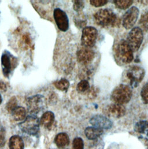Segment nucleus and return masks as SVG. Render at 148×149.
I'll return each instance as SVG.
<instances>
[{"mask_svg": "<svg viewBox=\"0 0 148 149\" xmlns=\"http://www.w3.org/2000/svg\"><path fill=\"white\" fill-rule=\"evenodd\" d=\"M132 94V89L130 86L120 84L113 90L111 93V100L114 104L123 105L130 102Z\"/></svg>", "mask_w": 148, "mask_h": 149, "instance_id": "nucleus-1", "label": "nucleus"}, {"mask_svg": "<svg viewBox=\"0 0 148 149\" xmlns=\"http://www.w3.org/2000/svg\"><path fill=\"white\" fill-rule=\"evenodd\" d=\"M94 19L96 23L101 27H113L117 23V16L111 9H101L94 15Z\"/></svg>", "mask_w": 148, "mask_h": 149, "instance_id": "nucleus-2", "label": "nucleus"}, {"mask_svg": "<svg viewBox=\"0 0 148 149\" xmlns=\"http://www.w3.org/2000/svg\"><path fill=\"white\" fill-rule=\"evenodd\" d=\"M145 74V70L140 66H131L125 71L123 76L127 80L131 87L135 88L142 81Z\"/></svg>", "mask_w": 148, "mask_h": 149, "instance_id": "nucleus-3", "label": "nucleus"}, {"mask_svg": "<svg viewBox=\"0 0 148 149\" xmlns=\"http://www.w3.org/2000/svg\"><path fill=\"white\" fill-rule=\"evenodd\" d=\"M116 53L117 58L124 64H129L134 59L133 52L127 41L121 39L116 47Z\"/></svg>", "mask_w": 148, "mask_h": 149, "instance_id": "nucleus-4", "label": "nucleus"}, {"mask_svg": "<svg viewBox=\"0 0 148 149\" xmlns=\"http://www.w3.org/2000/svg\"><path fill=\"white\" fill-rule=\"evenodd\" d=\"M144 39L143 31L139 27H136L130 31L127 38V42L133 52H137L140 49Z\"/></svg>", "mask_w": 148, "mask_h": 149, "instance_id": "nucleus-5", "label": "nucleus"}, {"mask_svg": "<svg viewBox=\"0 0 148 149\" xmlns=\"http://www.w3.org/2000/svg\"><path fill=\"white\" fill-rule=\"evenodd\" d=\"M40 121L37 117L29 116L19 124L22 132L30 135H36L39 130Z\"/></svg>", "mask_w": 148, "mask_h": 149, "instance_id": "nucleus-6", "label": "nucleus"}, {"mask_svg": "<svg viewBox=\"0 0 148 149\" xmlns=\"http://www.w3.org/2000/svg\"><path fill=\"white\" fill-rule=\"evenodd\" d=\"M17 58L13 57L7 50L3 52L1 56V67L3 74L6 77H9L11 72L17 65Z\"/></svg>", "mask_w": 148, "mask_h": 149, "instance_id": "nucleus-7", "label": "nucleus"}, {"mask_svg": "<svg viewBox=\"0 0 148 149\" xmlns=\"http://www.w3.org/2000/svg\"><path fill=\"white\" fill-rule=\"evenodd\" d=\"M98 36L97 29L91 26H87L83 28L81 37L82 45L85 47L90 48L94 46Z\"/></svg>", "mask_w": 148, "mask_h": 149, "instance_id": "nucleus-8", "label": "nucleus"}, {"mask_svg": "<svg viewBox=\"0 0 148 149\" xmlns=\"http://www.w3.org/2000/svg\"><path fill=\"white\" fill-rule=\"evenodd\" d=\"M140 10L135 6L131 7L123 15V26L126 30L132 29L138 20Z\"/></svg>", "mask_w": 148, "mask_h": 149, "instance_id": "nucleus-9", "label": "nucleus"}, {"mask_svg": "<svg viewBox=\"0 0 148 149\" xmlns=\"http://www.w3.org/2000/svg\"><path fill=\"white\" fill-rule=\"evenodd\" d=\"M53 16L58 29L63 32L67 31L69 29V19L67 13L60 8L54 10Z\"/></svg>", "mask_w": 148, "mask_h": 149, "instance_id": "nucleus-10", "label": "nucleus"}, {"mask_svg": "<svg viewBox=\"0 0 148 149\" xmlns=\"http://www.w3.org/2000/svg\"><path fill=\"white\" fill-rule=\"evenodd\" d=\"M77 61L82 65H86L90 64L95 57L94 52L89 47H82L79 49L76 53Z\"/></svg>", "mask_w": 148, "mask_h": 149, "instance_id": "nucleus-11", "label": "nucleus"}, {"mask_svg": "<svg viewBox=\"0 0 148 149\" xmlns=\"http://www.w3.org/2000/svg\"><path fill=\"white\" fill-rule=\"evenodd\" d=\"M90 123L94 127L101 130L110 129L112 122L107 117L102 115H96L90 120Z\"/></svg>", "mask_w": 148, "mask_h": 149, "instance_id": "nucleus-12", "label": "nucleus"}, {"mask_svg": "<svg viewBox=\"0 0 148 149\" xmlns=\"http://www.w3.org/2000/svg\"><path fill=\"white\" fill-rule=\"evenodd\" d=\"M126 112V110L124 106L114 103L108 105L105 109V113L114 118H120L124 116Z\"/></svg>", "mask_w": 148, "mask_h": 149, "instance_id": "nucleus-13", "label": "nucleus"}, {"mask_svg": "<svg viewBox=\"0 0 148 149\" xmlns=\"http://www.w3.org/2000/svg\"><path fill=\"white\" fill-rule=\"evenodd\" d=\"M54 121V114L53 112L47 111L43 114L40 118V123L47 129H50Z\"/></svg>", "mask_w": 148, "mask_h": 149, "instance_id": "nucleus-14", "label": "nucleus"}, {"mask_svg": "<svg viewBox=\"0 0 148 149\" xmlns=\"http://www.w3.org/2000/svg\"><path fill=\"white\" fill-rule=\"evenodd\" d=\"M84 133L89 139L94 140L98 138L103 134V130L94 127H89L86 128Z\"/></svg>", "mask_w": 148, "mask_h": 149, "instance_id": "nucleus-15", "label": "nucleus"}, {"mask_svg": "<svg viewBox=\"0 0 148 149\" xmlns=\"http://www.w3.org/2000/svg\"><path fill=\"white\" fill-rule=\"evenodd\" d=\"M54 142L58 148H63L68 145L70 143V139L67 134L60 133L55 137Z\"/></svg>", "mask_w": 148, "mask_h": 149, "instance_id": "nucleus-16", "label": "nucleus"}, {"mask_svg": "<svg viewBox=\"0 0 148 149\" xmlns=\"http://www.w3.org/2000/svg\"><path fill=\"white\" fill-rule=\"evenodd\" d=\"M9 149H24V142L22 138L18 135L12 136L9 142Z\"/></svg>", "mask_w": 148, "mask_h": 149, "instance_id": "nucleus-17", "label": "nucleus"}, {"mask_svg": "<svg viewBox=\"0 0 148 149\" xmlns=\"http://www.w3.org/2000/svg\"><path fill=\"white\" fill-rule=\"evenodd\" d=\"M11 113L12 117L15 121H22L26 118V111L23 107H17Z\"/></svg>", "mask_w": 148, "mask_h": 149, "instance_id": "nucleus-18", "label": "nucleus"}, {"mask_svg": "<svg viewBox=\"0 0 148 149\" xmlns=\"http://www.w3.org/2000/svg\"><path fill=\"white\" fill-rule=\"evenodd\" d=\"M135 131L146 134L148 136V121H140L137 123L134 126Z\"/></svg>", "mask_w": 148, "mask_h": 149, "instance_id": "nucleus-19", "label": "nucleus"}, {"mask_svg": "<svg viewBox=\"0 0 148 149\" xmlns=\"http://www.w3.org/2000/svg\"><path fill=\"white\" fill-rule=\"evenodd\" d=\"M53 84L58 90L62 91H67L70 87V82L66 79H61L59 80L55 81Z\"/></svg>", "mask_w": 148, "mask_h": 149, "instance_id": "nucleus-20", "label": "nucleus"}, {"mask_svg": "<svg viewBox=\"0 0 148 149\" xmlns=\"http://www.w3.org/2000/svg\"><path fill=\"white\" fill-rule=\"evenodd\" d=\"M132 0H116L114 1L115 6L120 9H126L133 4Z\"/></svg>", "mask_w": 148, "mask_h": 149, "instance_id": "nucleus-21", "label": "nucleus"}, {"mask_svg": "<svg viewBox=\"0 0 148 149\" xmlns=\"http://www.w3.org/2000/svg\"><path fill=\"white\" fill-rule=\"evenodd\" d=\"M139 25L141 26V29L145 31H148V11L144 13L139 21Z\"/></svg>", "mask_w": 148, "mask_h": 149, "instance_id": "nucleus-22", "label": "nucleus"}, {"mask_svg": "<svg viewBox=\"0 0 148 149\" xmlns=\"http://www.w3.org/2000/svg\"><path fill=\"white\" fill-rule=\"evenodd\" d=\"M90 88L89 82L87 80H81L77 85V90L80 93L84 92Z\"/></svg>", "mask_w": 148, "mask_h": 149, "instance_id": "nucleus-23", "label": "nucleus"}, {"mask_svg": "<svg viewBox=\"0 0 148 149\" xmlns=\"http://www.w3.org/2000/svg\"><path fill=\"white\" fill-rule=\"evenodd\" d=\"M140 94L143 103L148 104V83L142 87Z\"/></svg>", "mask_w": 148, "mask_h": 149, "instance_id": "nucleus-24", "label": "nucleus"}, {"mask_svg": "<svg viewBox=\"0 0 148 149\" xmlns=\"http://www.w3.org/2000/svg\"><path fill=\"white\" fill-rule=\"evenodd\" d=\"M17 107V100L15 97H13L8 102L6 105V109L9 112L12 111Z\"/></svg>", "mask_w": 148, "mask_h": 149, "instance_id": "nucleus-25", "label": "nucleus"}, {"mask_svg": "<svg viewBox=\"0 0 148 149\" xmlns=\"http://www.w3.org/2000/svg\"><path fill=\"white\" fill-rule=\"evenodd\" d=\"M73 149H84V143L82 138H76L74 139Z\"/></svg>", "mask_w": 148, "mask_h": 149, "instance_id": "nucleus-26", "label": "nucleus"}, {"mask_svg": "<svg viewBox=\"0 0 148 149\" xmlns=\"http://www.w3.org/2000/svg\"><path fill=\"white\" fill-rule=\"evenodd\" d=\"M5 144V130L0 125V147H3Z\"/></svg>", "mask_w": 148, "mask_h": 149, "instance_id": "nucleus-27", "label": "nucleus"}, {"mask_svg": "<svg viewBox=\"0 0 148 149\" xmlns=\"http://www.w3.org/2000/svg\"><path fill=\"white\" fill-rule=\"evenodd\" d=\"M107 0H90V3L95 7H100L104 6L108 3Z\"/></svg>", "mask_w": 148, "mask_h": 149, "instance_id": "nucleus-28", "label": "nucleus"}, {"mask_svg": "<svg viewBox=\"0 0 148 149\" xmlns=\"http://www.w3.org/2000/svg\"><path fill=\"white\" fill-rule=\"evenodd\" d=\"M84 8V3L82 1H74V9L76 12H80Z\"/></svg>", "mask_w": 148, "mask_h": 149, "instance_id": "nucleus-29", "label": "nucleus"}, {"mask_svg": "<svg viewBox=\"0 0 148 149\" xmlns=\"http://www.w3.org/2000/svg\"><path fill=\"white\" fill-rule=\"evenodd\" d=\"M6 90V86L2 81H0V90L5 91Z\"/></svg>", "mask_w": 148, "mask_h": 149, "instance_id": "nucleus-30", "label": "nucleus"}, {"mask_svg": "<svg viewBox=\"0 0 148 149\" xmlns=\"http://www.w3.org/2000/svg\"><path fill=\"white\" fill-rule=\"evenodd\" d=\"M2 98L1 95L0 94V105H1V104L2 103Z\"/></svg>", "mask_w": 148, "mask_h": 149, "instance_id": "nucleus-31", "label": "nucleus"}, {"mask_svg": "<svg viewBox=\"0 0 148 149\" xmlns=\"http://www.w3.org/2000/svg\"></svg>", "mask_w": 148, "mask_h": 149, "instance_id": "nucleus-32", "label": "nucleus"}]
</instances>
